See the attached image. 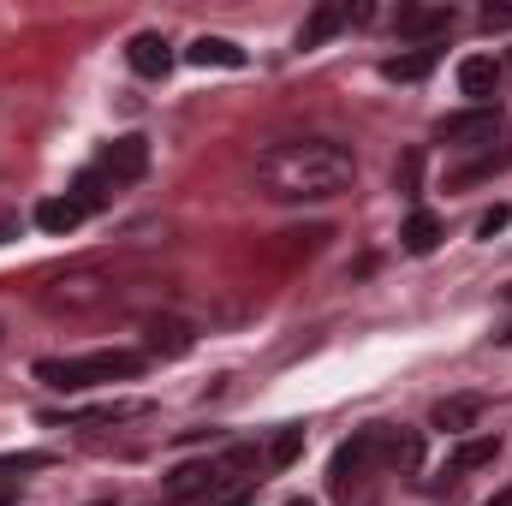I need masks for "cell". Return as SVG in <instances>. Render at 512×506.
<instances>
[{
  "instance_id": "cell-1",
  "label": "cell",
  "mask_w": 512,
  "mask_h": 506,
  "mask_svg": "<svg viewBox=\"0 0 512 506\" xmlns=\"http://www.w3.org/2000/svg\"><path fill=\"white\" fill-rule=\"evenodd\" d=\"M256 185L274 203H334L358 185V155L334 137H292L256 155Z\"/></svg>"
},
{
  "instance_id": "cell-2",
  "label": "cell",
  "mask_w": 512,
  "mask_h": 506,
  "mask_svg": "<svg viewBox=\"0 0 512 506\" xmlns=\"http://www.w3.org/2000/svg\"><path fill=\"white\" fill-rule=\"evenodd\" d=\"M143 370V352L114 346V352H78V358H42L36 381L54 387V393H84V387H102V381H131Z\"/></svg>"
},
{
  "instance_id": "cell-3",
  "label": "cell",
  "mask_w": 512,
  "mask_h": 506,
  "mask_svg": "<svg viewBox=\"0 0 512 506\" xmlns=\"http://www.w3.org/2000/svg\"><path fill=\"white\" fill-rule=\"evenodd\" d=\"M36 298L48 316H102L114 304V280L102 268H66V274H48Z\"/></svg>"
},
{
  "instance_id": "cell-4",
  "label": "cell",
  "mask_w": 512,
  "mask_h": 506,
  "mask_svg": "<svg viewBox=\"0 0 512 506\" xmlns=\"http://www.w3.org/2000/svg\"><path fill=\"white\" fill-rule=\"evenodd\" d=\"M435 137L447 143V149H483V143H495L501 137V108L489 102V108H465V114H447Z\"/></svg>"
},
{
  "instance_id": "cell-5",
  "label": "cell",
  "mask_w": 512,
  "mask_h": 506,
  "mask_svg": "<svg viewBox=\"0 0 512 506\" xmlns=\"http://www.w3.org/2000/svg\"><path fill=\"white\" fill-rule=\"evenodd\" d=\"M143 167H149V143L137 137V131H126V137H114L108 149H102V161H96V173L120 191V185H137L143 179Z\"/></svg>"
},
{
  "instance_id": "cell-6",
  "label": "cell",
  "mask_w": 512,
  "mask_h": 506,
  "mask_svg": "<svg viewBox=\"0 0 512 506\" xmlns=\"http://www.w3.org/2000/svg\"><path fill=\"white\" fill-rule=\"evenodd\" d=\"M370 465H382V423H370V429H358L340 453H334V483L346 489V483H358Z\"/></svg>"
},
{
  "instance_id": "cell-7",
  "label": "cell",
  "mask_w": 512,
  "mask_h": 506,
  "mask_svg": "<svg viewBox=\"0 0 512 506\" xmlns=\"http://www.w3.org/2000/svg\"><path fill=\"white\" fill-rule=\"evenodd\" d=\"M126 60H131L137 78H167V72H173V42H167L161 30H137L131 48H126Z\"/></svg>"
},
{
  "instance_id": "cell-8",
  "label": "cell",
  "mask_w": 512,
  "mask_h": 506,
  "mask_svg": "<svg viewBox=\"0 0 512 506\" xmlns=\"http://www.w3.org/2000/svg\"><path fill=\"white\" fill-rule=\"evenodd\" d=\"M453 24H459V12H453V6H405V12L393 18V30H399V36H411V42L447 36Z\"/></svg>"
},
{
  "instance_id": "cell-9",
  "label": "cell",
  "mask_w": 512,
  "mask_h": 506,
  "mask_svg": "<svg viewBox=\"0 0 512 506\" xmlns=\"http://www.w3.org/2000/svg\"><path fill=\"white\" fill-rule=\"evenodd\" d=\"M143 352L149 358H185L191 352V328L179 316H149L143 322Z\"/></svg>"
},
{
  "instance_id": "cell-10",
  "label": "cell",
  "mask_w": 512,
  "mask_h": 506,
  "mask_svg": "<svg viewBox=\"0 0 512 506\" xmlns=\"http://www.w3.org/2000/svg\"><path fill=\"white\" fill-rule=\"evenodd\" d=\"M495 84H501V66H495L489 54H471V60H459V90H465L477 108H489Z\"/></svg>"
},
{
  "instance_id": "cell-11",
  "label": "cell",
  "mask_w": 512,
  "mask_h": 506,
  "mask_svg": "<svg viewBox=\"0 0 512 506\" xmlns=\"http://www.w3.org/2000/svg\"><path fill=\"white\" fill-rule=\"evenodd\" d=\"M435 429H447V435H465V429H477V417H483V399L477 393H453V399H435Z\"/></svg>"
},
{
  "instance_id": "cell-12",
  "label": "cell",
  "mask_w": 512,
  "mask_h": 506,
  "mask_svg": "<svg viewBox=\"0 0 512 506\" xmlns=\"http://www.w3.org/2000/svg\"><path fill=\"white\" fill-rule=\"evenodd\" d=\"M84 215H90V209H84L72 191H66V197L36 203V227H42V233H78V227H84Z\"/></svg>"
},
{
  "instance_id": "cell-13",
  "label": "cell",
  "mask_w": 512,
  "mask_h": 506,
  "mask_svg": "<svg viewBox=\"0 0 512 506\" xmlns=\"http://www.w3.org/2000/svg\"><path fill=\"white\" fill-rule=\"evenodd\" d=\"M495 459H501V435H471V441H459V447L447 453V471L465 477V471H483V465H495Z\"/></svg>"
},
{
  "instance_id": "cell-14",
  "label": "cell",
  "mask_w": 512,
  "mask_h": 506,
  "mask_svg": "<svg viewBox=\"0 0 512 506\" xmlns=\"http://www.w3.org/2000/svg\"><path fill=\"white\" fill-rule=\"evenodd\" d=\"M185 60H191V66H233V72H239V66H245V48L227 42V36H197V42L185 48Z\"/></svg>"
},
{
  "instance_id": "cell-15",
  "label": "cell",
  "mask_w": 512,
  "mask_h": 506,
  "mask_svg": "<svg viewBox=\"0 0 512 506\" xmlns=\"http://www.w3.org/2000/svg\"><path fill=\"white\" fill-rule=\"evenodd\" d=\"M340 24H352V6H334V0H328V6H316V12H310V24L298 30V48H322Z\"/></svg>"
},
{
  "instance_id": "cell-16",
  "label": "cell",
  "mask_w": 512,
  "mask_h": 506,
  "mask_svg": "<svg viewBox=\"0 0 512 506\" xmlns=\"http://www.w3.org/2000/svg\"><path fill=\"white\" fill-rule=\"evenodd\" d=\"M429 66H435V48L393 54V60H382V78H393V84H417V78H429Z\"/></svg>"
},
{
  "instance_id": "cell-17",
  "label": "cell",
  "mask_w": 512,
  "mask_h": 506,
  "mask_svg": "<svg viewBox=\"0 0 512 506\" xmlns=\"http://www.w3.org/2000/svg\"><path fill=\"white\" fill-rule=\"evenodd\" d=\"M399 239H405V251H411V256H429L435 245H441V221H435L429 209H417V215L405 221V233H399Z\"/></svg>"
},
{
  "instance_id": "cell-18",
  "label": "cell",
  "mask_w": 512,
  "mask_h": 506,
  "mask_svg": "<svg viewBox=\"0 0 512 506\" xmlns=\"http://www.w3.org/2000/svg\"><path fill=\"white\" fill-rule=\"evenodd\" d=\"M501 167H512V149H501V155H495V149H489V155H477L471 167H459V173H453V185H477V179H495Z\"/></svg>"
},
{
  "instance_id": "cell-19",
  "label": "cell",
  "mask_w": 512,
  "mask_h": 506,
  "mask_svg": "<svg viewBox=\"0 0 512 506\" xmlns=\"http://www.w3.org/2000/svg\"><path fill=\"white\" fill-rule=\"evenodd\" d=\"M72 197H78V203H84V209L96 215V209H102V203L114 197V185H108V179H102V173L90 167V173H78V185H72Z\"/></svg>"
},
{
  "instance_id": "cell-20",
  "label": "cell",
  "mask_w": 512,
  "mask_h": 506,
  "mask_svg": "<svg viewBox=\"0 0 512 506\" xmlns=\"http://www.w3.org/2000/svg\"><path fill=\"white\" fill-rule=\"evenodd\" d=\"M298 453H304V429H280V435L268 441V465H274V471H286Z\"/></svg>"
},
{
  "instance_id": "cell-21",
  "label": "cell",
  "mask_w": 512,
  "mask_h": 506,
  "mask_svg": "<svg viewBox=\"0 0 512 506\" xmlns=\"http://www.w3.org/2000/svg\"><path fill=\"white\" fill-rule=\"evenodd\" d=\"M36 465H48L42 453H18V459H0V506L12 501V489H18V471H36Z\"/></svg>"
},
{
  "instance_id": "cell-22",
  "label": "cell",
  "mask_w": 512,
  "mask_h": 506,
  "mask_svg": "<svg viewBox=\"0 0 512 506\" xmlns=\"http://www.w3.org/2000/svg\"><path fill=\"white\" fill-rule=\"evenodd\" d=\"M483 30H512V6H483Z\"/></svg>"
},
{
  "instance_id": "cell-23",
  "label": "cell",
  "mask_w": 512,
  "mask_h": 506,
  "mask_svg": "<svg viewBox=\"0 0 512 506\" xmlns=\"http://www.w3.org/2000/svg\"><path fill=\"white\" fill-rule=\"evenodd\" d=\"M512 215L507 209H489V215H483V221H477V233H483V239H495V233H501V227H507Z\"/></svg>"
},
{
  "instance_id": "cell-24",
  "label": "cell",
  "mask_w": 512,
  "mask_h": 506,
  "mask_svg": "<svg viewBox=\"0 0 512 506\" xmlns=\"http://www.w3.org/2000/svg\"><path fill=\"white\" fill-rule=\"evenodd\" d=\"M6 239H18V221H12V215H0V245H6Z\"/></svg>"
},
{
  "instance_id": "cell-25",
  "label": "cell",
  "mask_w": 512,
  "mask_h": 506,
  "mask_svg": "<svg viewBox=\"0 0 512 506\" xmlns=\"http://www.w3.org/2000/svg\"><path fill=\"white\" fill-rule=\"evenodd\" d=\"M489 506H512V483H507V489H501V495H495Z\"/></svg>"
},
{
  "instance_id": "cell-26",
  "label": "cell",
  "mask_w": 512,
  "mask_h": 506,
  "mask_svg": "<svg viewBox=\"0 0 512 506\" xmlns=\"http://www.w3.org/2000/svg\"><path fill=\"white\" fill-rule=\"evenodd\" d=\"M286 506H310V501H286Z\"/></svg>"
},
{
  "instance_id": "cell-27",
  "label": "cell",
  "mask_w": 512,
  "mask_h": 506,
  "mask_svg": "<svg viewBox=\"0 0 512 506\" xmlns=\"http://www.w3.org/2000/svg\"><path fill=\"white\" fill-rule=\"evenodd\" d=\"M0 346H6V328H0Z\"/></svg>"
},
{
  "instance_id": "cell-28",
  "label": "cell",
  "mask_w": 512,
  "mask_h": 506,
  "mask_svg": "<svg viewBox=\"0 0 512 506\" xmlns=\"http://www.w3.org/2000/svg\"><path fill=\"white\" fill-rule=\"evenodd\" d=\"M507 304H512V286H507Z\"/></svg>"
},
{
  "instance_id": "cell-29",
  "label": "cell",
  "mask_w": 512,
  "mask_h": 506,
  "mask_svg": "<svg viewBox=\"0 0 512 506\" xmlns=\"http://www.w3.org/2000/svg\"><path fill=\"white\" fill-rule=\"evenodd\" d=\"M96 506H114V501H96Z\"/></svg>"
}]
</instances>
